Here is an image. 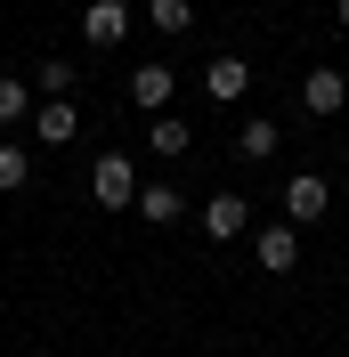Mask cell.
I'll list each match as a JSON object with an SVG mask.
<instances>
[{
    "instance_id": "cell-8",
    "label": "cell",
    "mask_w": 349,
    "mask_h": 357,
    "mask_svg": "<svg viewBox=\"0 0 349 357\" xmlns=\"http://www.w3.org/2000/svg\"><path fill=\"white\" fill-rule=\"evenodd\" d=\"M171 89H179L171 66H154V57H147V66H131V106L147 114V122H154V114H171Z\"/></svg>"
},
{
    "instance_id": "cell-15",
    "label": "cell",
    "mask_w": 349,
    "mask_h": 357,
    "mask_svg": "<svg viewBox=\"0 0 349 357\" xmlns=\"http://www.w3.org/2000/svg\"><path fill=\"white\" fill-rule=\"evenodd\" d=\"M147 146H154V155H187V146H195V130H187L179 114H154V122H147Z\"/></svg>"
},
{
    "instance_id": "cell-9",
    "label": "cell",
    "mask_w": 349,
    "mask_h": 357,
    "mask_svg": "<svg viewBox=\"0 0 349 357\" xmlns=\"http://www.w3.org/2000/svg\"><path fill=\"white\" fill-rule=\"evenodd\" d=\"M203 98H211V106H244V98H252V66H244V57H211V66H203Z\"/></svg>"
},
{
    "instance_id": "cell-14",
    "label": "cell",
    "mask_w": 349,
    "mask_h": 357,
    "mask_svg": "<svg viewBox=\"0 0 349 357\" xmlns=\"http://www.w3.org/2000/svg\"><path fill=\"white\" fill-rule=\"evenodd\" d=\"M33 106H41V89L17 82V73H0V130H8V122H33Z\"/></svg>"
},
{
    "instance_id": "cell-17",
    "label": "cell",
    "mask_w": 349,
    "mask_h": 357,
    "mask_svg": "<svg viewBox=\"0 0 349 357\" xmlns=\"http://www.w3.org/2000/svg\"><path fill=\"white\" fill-rule=\"evenodd\" d=\"M333 24H341V33H349V0H333Z\"/></svg>"
},
{
    "instance_id": "cell-18",
    "label": "cell",
    "mask_w": 349,
    "mask_h": 357,
    "mask_svg": "<svg viewBox=\"0 0 349 357\" xmlns=\"http://www.w3.org/2000/svg\"><path fill=\"white\" fill-rule=\"evenodd\" d=\"M33 357H49V349H33Z\"/></svg>"
},
{
    "instance_id": "cell-3",
    "label": "cell",
    "mask_w": 349,
    "mask_h": 357,
    "mask_svg": "<svg viewBox=\"0 0 349 357\" xmlns=\"http://www.w3.org/2000/svg\"><path fill=\"white\" fill-rule=\"evenodd\" d=\"M203 236H211V244H236V236H252V203L236 195V187H219V195H203Z\"/></svg>"
},
{
    "instance_id": "cell-2",
    "label": "cell",
    "mask_w": 349,
    "mask_h": 357,
    "mask_svg": "<svg viewBox=\"0 0 349 357\" xmlns=\"http://www.w3.org/2000/svg\"><path fill=\"white\" fill-rule=\"evenodd\" d=\"M252 252H260V276H292L301 268V227L292 220H260L252 227Z\"/></svg>"
},
{
    "instance_id": "cell-13",
    "label": "cell",
    "mask_w": 349,
    "mask_h": 357,
    "mask_svg": "<svg viewBox=\"0 0 349 357\" xmlns=\"http://www.w3.org/2000/svg\"><path fill=\"white\" fill-rule=\"evenodd\" d=\"M147 24L163 41H187V33H195V0H147Z\"/></svg>"
},
{
    "instance_id": "cell-12",
    "label": "cell",
    "mask_w": 349,
    "mask_h": 357,
    "mask_svg": "<svg viewBox=\"0 0 349 357\" xmlns=\"http://www.w3.org/2000/svg\"><path fill=\"white\" fill-rule=\"evenodd\" d=\"M33 187V138H0V195Z\"/></svg>"
},
{
    "instance_id": "cell-5",
    "label": "cell",
    "mask_w": 349,
    "mask_h": 357,
    "mask_svg": "<svg viewBox=\"0 0 349 357\" xmlns=\"http://www.w3.org/2000/svg\"><path fill=\"white\" fill-rule=\"evenodd\" d=\"M82 41L89 49H122L131 41V0H89L82 8Z\"/></svg>"
},
{
    "instance_id": "cell-10",
    "label": "cell",
    "mask_w": 349,
    "mask_h": 357,
    "mask_svg": "<svg viewBox=\"0 0 349 357\" xmlns=\"http://www.w3.org/2000/svg\"><path fill=\"white\" fill-rule=\"evenodd\" d=\"M131 211H138V220H147V227H179V220H187V195H179L171 178H147V187H138V203H131Z\"/></svg>"
},
{
    "instance_id": "cell-4",
    "label": "cell",
    "mask_w": 349,
    "mask_h": 357,
    "mask_svg": "<svg viewBox=\"0 0 349 357\" xmlns=\"http://www.w3.org/2000/svg\"><path fill=\"white\" fill-rule=\"evenodd\" d=\"M24 130H33V146H73V138H82V106H73V98H41Z\"/></svg>"
},
{
    "instance_id": "cell-11",
    "label": "cell",
    "mask_w": 349,
    "mask_h": 357,
    "mask_svg": "<svg viewBox=\"0 0 349 357\" xmlns=\"http://www.w3.org/2000/svg\"><path fill=\"white\" fill-rule=\"evenodd\" d=\"M276 146H284V122H276V114H244V122H236V155L244 162H268Z\"/></svg>"
},
{
    "instance_id": "cell-1",
    "label": "cell",
    "mask_w": 349,
    "mask_h": 357,
    "mask_svg": "<svg viewBox=\"0 0 349 357\" xmlns=\"http://www.w3.org/2000/svg\"><path fill=\"white\" fill-rule=\"evenodd\" d=\"M138 187H147V178H138L131 155H98V162H89V203H98V211H131Z\"/></svg>"
},
{
    "instance_id": "cell-7",
    "label": "cell",
    "mask_w": 349,
    "mask_h": 357,
    "mask_svg": "<svg viewBox=\"0 0 349 357\" xmlns=\"http://www.w3.org/2000/svg\"><path fill=\"white\" fill-rule=\"evenodd\" d=\"M341 106H349V73H341V66H317V73L301 82V114H317V122H333Z\"/></svg>"
},
{
    "instance_id": "cell-6",
    "label": "cell",
    "mask_w": 349,
    "mask_h": 357,
    "mask_svg": "<svg viewBox=\"0 0 349 357\" xmlns=\"http://www.w3.org/2000/svg\"><path fill=\"white\" fill-rule=\"evenodd\" d=\"M325 203H333L325 171H292V178H284V220H292V227H309V220H325Z\"/></svg>"
},
{
    "instance_id": "cell-16",
    "label": "cell",
    "mask_w": 349,
    "mask_h": 357,
    "mask_svg": "<svg viewBox=\"0 0 349 357\" xmlns=\"http://www.w3.org/2000/svg\"><path fill=\"white\" fill-rule=\"evenodd\" d=\"M33 89H41V98H73L82 82H73V66H66V57H41V66H33Z\"/></svg>"
}]
</instances>
